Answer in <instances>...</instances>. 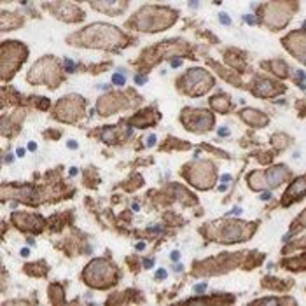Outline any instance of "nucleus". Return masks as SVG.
<instances>
[{"mask_svg":"<svg viewBox=\"0 0 306 306\" xmlns=\"http://www.w3.org/2000/svg\"><path fill=\"white\" fill-rule=\"evenodd\" d=\"M114 268L107 261L96 259L84 269V278L93 287H107L108 284H114Z\"/></svg>","mask_w":306,"mask_h":306,"instance_id":"nucleus-1","label":"nucleus"},{"mask_svg":"<svg viewBox=\"0 0 306 306\" xmlns=\"http://www.w3.org/2000/svg\"><path fill=\"white\" fill-rule=\"evenodd\" d=\"M184 82H186L187 91L194 93V95H203L208 88H212V77L201 68L189 70L184 77Z\"/></svg>","mask_w":306,"mask_h":306,"instance_id":"nucleus-2","label":"nucleus"},{"mask_svg":"<svg viewBox=\"0 0 306 306\" xmlns=\"http://www.w3.org/2000/svg\"><path fill=\"white\" fill-rule=\"evenodd\" d=\"M252 233V227L243 226L240 222H227L220 231V238L224 242H236V240H243L247 238V233Z\"/></svg>","mask_w":306,"mask_h":306,"instance_id":"nucleus-3","label":"nucleus"},{"mask_svg":"<svg viewBox=\"0 0 306 306\" xmlns=\"http://www.w3.org/2000/svg\"><path fill=\"white\" fill-rule=\"evenodd\" d=\"M285 46L296 53V56L306 65V35L303 32H296L290 33L289 37L285 39Z\"/></svg>","mask_w":306,"mask_h":306,"instance_id":"nucleus-4","label":"nucleus"},{"mask_svg":"<svg viewBox=\"0 0 306 306\" xmlns=\"http://www.w3.org/2000/svg\"><path fill=\"white\" fill-rule=\"evenodd\" d=\"M16 224L23 229H28V231H35L39 227H42V219L40 217H35V215H27V214H14L12 215Z\"/></svg>","mask_w":306,"mask_h":306,"instance_id":"nucleus-5","label":"nucleus"},{"mask_svg":"<svg viewBox=\"0 0 306 306\" xmlns=\"http://www.w3.org/2000/svg\"><path fill=\"white\" fill-rule=\"evenodd\" d=\"M287 175H289V170H287V168L275 166L266 173V184H268L269 187H276V186H280V184L287 178Z\"/></svg>","mask_w":306,"mask_h":306,"instance_id":"nucleus-6","label":"nucleus"},{"mask_svg":"<svg viewBox=\"0 0 306 306\" xmlns=\"http://www.w3.org/2000/svg\"><path fill=\"white\" fill-rule=\"evenodd\" d=\"M306 193V178H297L292 186H290L289 189H287V199H285V203L289 201L290 198L292 199H296V198H301L303 194Z\"/></svg>","mask_w":306,"mask_h":306,"instance_id":"nucleus-7","label":"nucleus"},{"mask_svg":"<svg viewBox=\"0 0 306 306\" xmlns=\"http://www.w3.org/2000/svg\"><path fill=\"white\" fill-rule=\"evenodd\" d=\"M243 119H245L247 123L254 124V126H261V124H264L268 121V117L263 116L261 112H257V110H245V112H243Z\"/></svg>","mask_w":306,"mask_h":306,"instance_id":"nucleus-8","label":"nucleus"},{"mask_svg":"<svg viewBox=\"0 0 306 306\" xmlns=\"http://www.w3.org/2000/svg\"><path fill=\"white\" fill-rule=\"evenodd\" d=\"M255 93L259 96H269L275 93V86L271 81H259L257 86H255Z\"/></svg>","mask_w":306,"mask_h":306,"instance_id":"nucleus-9","label":"nucleus"},{"mask_svg":"<svg viewBox=\"0 0 306 306\" xmlns=\"http://www.w3.org/2000/svg\"><path fill=\"white\" fill-rule=\"evenodd\" d=\"M93 7H96V9H107V14H112V9H121V7H126V4L123 2H93L91 4Z\"/></svg>","mask_w":306,"mask_h":306,"instance_id":"nucleus-10","label":"nucleus"},{"mask_svg":"<svg viewBox=\"0 0 306 306\" xmlns=\"http://www.w3.org/2000/svg\"><path fill=\"white\" fill-rule=\"evenodd\" d=\"M212 107L217 108V110H220V112H226V110H227V107H229V103H227V100H226V98L219 96V98H214V100H212Z\"/></svg>","mask_w":306,"mask_h":306,"instance_id":"nucleus-11","label":"nucleus"},{"mask_svg":"<svg viewBox=\"0 0 306 306\" xmlns=\"http://www.w3.org/2000/svg\"><path fill=\"white\" fill-rule=\"evenodd\" d=\"M273 67H275V72H276L280 77H285V75L289 74V72L285 70L287 68V65H285L284 61H273Z\"/></svg>","mask_w":306,"mask_h":306,"instance_id":"nucleus-12","label":"nucleus"},{"mask_svg":"<svg viewBox=\"0 0 306 306\" xmlns=\"http://www.w3.org/2000/svg\"><path fill=\"white\" fill-rule=\"evenodd\" d=\"M280 301L276 299V297H268V299H263V301H259V303H255L254 306H278Z\"/></svg>","mask_w":306,"mask_h":306,"instance_id":"nucleus-13","label":"nucleus"},{"mask_svg":"<svg viewBox=\"0 0 306 306\" xmlns=\"http://www.w3.org/2000/svg\"><path fill=\"white\" fill-rule=\"evenodd\" d=\"M114 135H116V129L114 128H105L102 133V138L103 140H114Z\"/></svg>","mask_w":306,"mask_h":306,"instance_id":"nucleus-14","label":"nucleus"},{"mask_svg":"<svg viewBox=\"0 0 306 306\" xmlns=\"http://www.w3.org/2000/svg\"><path fill=\"white\" fill-rule=\"evenodd\" d=\"M112 82H114V84H117V86H123L124 82H126V77H124V75H121L117 72V74L112 75Z\"/></svg>","mask_w":306,"mask_h":306,"instance_id":"nucleus-15","label":"nucleus"},{"mask_svg":"<svg viewBox=\"0 0 306 306\" xmlns=\"http://www.w3.org/2000/svg\"><path fill=\"white\" fill-rule=\"evenodd\" d=\"M187 306H208L206 299H196V301H189Z\"/></svg>","mask_w":306,"mask_h":306,"instance_id":"nucleus-16","label":"nucleus"},{"mask_svg":"<svg viewBox=\"0 0 306 306\" xmlns=\"http://www.w3.org/2000/svg\"><path fill=\"white\" fill-rule=\"evenodd\" d=\"M219 19H220L222 23H224V25H227V27L231 25V19H229V16H227L226 12H220V14H219Z\"/></svg>","mask_w":306,"mask_h":306,"instance_id":"nucleus-17","label":"nucleus"},{"mask_svg":"<svg viewBox=\"0 0 306 306\" xmlns=\"http://www.w3.org/2000/svg\"><path fill=\"white\" fill-rule=\"evenodd\" d=\"M65 67H67V70H68V72H74V70H75V63L72 61V59H65Z\"/></svg>","mask_w":306,"mask_h":306,"instance_id":"nucleus-18","label":"nucleus"},{"mask_svg":"<svg viewBox=\"0 0 306 306\" xmlns=\"http://www.w3.org/2000/svg\"><path fill=\"white\" fill-rule=\"evenodd\" d=\"M205 289H206V284H198V285H194V292H198V294H201Z\"/></svg>","mask_w":306,"mask_h":306,"instance_id":"nucleus-19","label":"nucleus"},{"mask_svg":"<svg viewBox=\"0 0 306 306\" xmlns=\"http://www.w3.org/2000/svg\"><path fill=\"white\" fill-rule=\"evenodd\" d=\"M135 81H137V84H145L147 82V77H144V75H135Z\"/></svg>","mask_w":306,"mask_h":306,"instance_id":"nucleus-20","label":"nucleus"},{"mask_svg":"<svg viewBox=\"0 0 306 306\" xmlns=\"http://www.w3.org/2000/svg\"><path fill=\"white\" fill-rule=\"evenodd\" d=\"M165 276H166V269H157V271H156V278L163 280Z\"/></svg>","mask_w":306,"mask_h":306,"instance_id":"nucleus-21","label":"nucleus"},{"mask_svg":"<svg viewBox=\"0 0 306 306\" xmlns=\"http://www.w3.org/2000/svg\"><path fill=\"white\" fill-rule=\"evenodd\" d=\"M245 21H247L248 25H254V23H255V18H254L252 14H247V16H245Z\"/></svg>","mask_w":306,"mask_h":306,"instance_id":"nucleus-22","label":"nucleus"},{"mask_svg":"<svg viewBox=\"0 0 306 306\" xmlns=\"http://www.w3.org/2000/svg\"><path fill=\"white\" fill-rule=\"evenodd\" d=\"M261 199H264V201H268V199H271V193H269V191H264V193L261 194Z\"/></svg>","mask_w":306,"mask_h":306,"instance_id":"nucleus-23","label":"nucleus"},{"mask_svg":"<svg viewBox=\"0 0 306 306\" xmlns=\"http://www.w3.org/2000/svg\"><path fill=\"white\" fill-rule=\"evenodd\" d=\"M156 144V135H150L149 140H147V145H154Z\"/></svg>","mask_w":306,"mask_h":306,"instance_id":"nucleus-24","label":"nucleus"},{"mask_svg":"<svg viewBox=\"0 0 306 306\" xmlns=\"http://www.w3.org/2000/svg\"><path fill=\"white\" fill-rule=\"evenodd\" d=\"M219 135L220 137H226V135H229V129L227 128H219Z\"/></svg>","mask_w":306,"mask_h":306,"instance_id":"nucleus-25","label":"nucleus"},{"mask_svg":"<svg viewBox=\"0 0 306 306\" xmlns=\"http://www.w3.org/2000/svg\"><path fill=\"white\" fill-rule=\"evenodd\" d=\"M182 65V59H173L172 61V67H180Z\"/></svg>","mask_w":306,"mask_h":306,"instance_id":"nucleus-26","label":"nucleus"},{"mask_svg":"<svg viewBox=\"0 0 306 306\" xmlns=\"http://www.w3.org/2000/svg\"><path fill=\"white\" fill-rule=\"evenodd\" d=\"M229 180H231V175H222V182L224 184H227Z\"/></svg>","mask_w":306,"mask_h":306,"instance_id":"nucleus-27","label":"nucleus"},{"mask_svg":"<svg viewBox=\"0 0 306 306\" xmlns=\"http://www.w3.org/2000/svg\"><path fill=\"white\" fill-rule=\"evenodd\" d=\"M144 266H145V268H150V266H152V261H150V259H145V261H144Z\"/></svg>","mask_w":306,"mask_h":306,"instance_id":"nucleus-28","label":"nucleus"},{"mask_svg":"<svg viewBox=\"0 0 306 306\" xmlns=\"http://www.w3.org/2000/svg\"><path fill=\"white\" fill-rule=\"evenodd\" d=\"M144 248H145V243H144V242L137 243V250H144Z\"/></svg>","mask_w":306,"mask_h":306,"instance_id":"nucleus-29","label":"nucleus"},{"mask_svg":"<svg viewBox=\"0 0 306 306\" xmlns=\"http://www.w3.org/2000/svg\"><path fill=\"white\" fill-rule=\"evenodd\" d=\"M28 254H30V250H28V248H21V255H23V257H28Z\"/></svg>","mask_w":306,"mask_h":306,"instance_id":"nucleus-30","label":"nucleus"},{"mask_svg":"<svg viewBox=\"0 0 306 306\" xmlns=\"http://www.w3.org/2000/svg\"><path fill=\"white\" fill-rule=\"evenodd\" d=\"M178 255H180V254H178L177 250H175V252H172V259H173V261H177V259H178Z\"/></svg>","mask_w":306,"mask_h":306,"instance_id":"nucleus-31","label":"nucleus"},{"mask_svg":"<svg viewBox=\"0 0 306 306\" xmlns=\"http://www.w3.org/2000/svg\"><path fill=\"white\" fill-rule=\"evenodd\" d=\"M68 147L70 149H75V147H77V142H68Z\"/></svg>","mask_w":306,"mask_h":306,"instance_id":"nucleus-32","label":"nucleus"},{"mask_svg":"<svg viewBox=\"0 0 306 306\" xmlns=\"http://www.w3.org/2000/svg\"><path fill=\"white\" fill-rule=\"evenodd\" d=\"M226 189H227V186H226V184H220V186H219V191H220V193H222V191H226Z\"/></svg>","mask_w":306,"mask_h":306,"instance_id":"nucleus-33","label":"nucleus"},{"mask_svg":"<svg viewBox=\"0 0 306 306\" xmlns=\"http://www.w3.org/2000/svg\"><path fill=\"white\" fill-rule=\"evenodd\" d=\"M175 271H182V264H175Z\"/></svg>","mask_w":306,"mask_h":306,"instance_id":"nucleus-34","label":"nucleus"},{"mask_svg":"<svg viewBox=\"0 0 306 306\" xmlns=\"http://www.w3.org/2000/svg\"><path fill=\"white\" fill-rule=\"evenodd\" d=\"M28 149H30V150H35V144H33V142H32V144H28Z\"/></svg>","mask_w":306,"mask_h":306,"instance_id":"nucleus-35","label":"nucleus"},{"mask_svg":"<svg viewBox=\"0 0 306 306\" xmlns=\"http://www.w3.org/2000/svg\"><path fill=\"white\" fill-rule=\"evenodd\" d=\"M25 154V149H18V156H23Z\"/></svg>","mask_w":306,"mask_h":306,"instance_id":"nucleus-36","label":"nucleus"}]
</instances>
